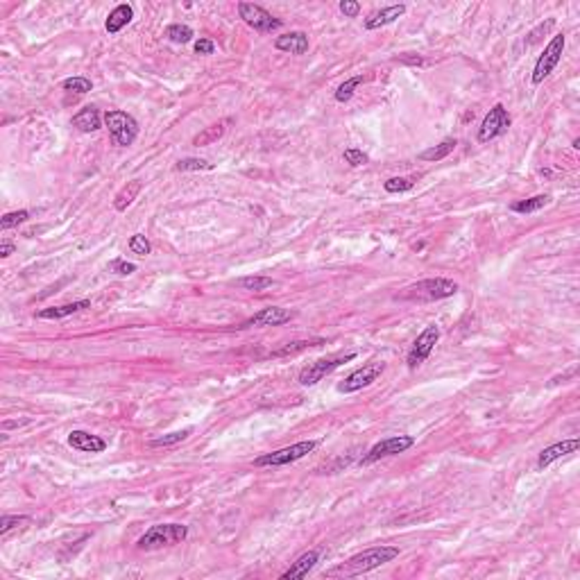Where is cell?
<instances>
[{
    "label": "cell",
    "mask_w": 580,
    "mask_h": 580,
    "mask_svg": "<svg viewBox=\"0 0 580 580\" xmlns=\"http://www.w3.org/2000/svg\"><path fill=\"white\" fill-rule=\"evenodd\" d=\"M394 557H399V549H397V546H372V549L349 557V560L342 562L340 567L331 569L329 576H345V578L363 576V574H370L374 569L392 562Z\"/></svg>",
    "instance_id": "6da1fadb"
},
{
    "label": "cell",
    "mask_w": 580,
    "mask_h": 580,
    "mask_svg": "<svg viewBox=\"0 0 580 580\" xmlns=\"http://www.w3.org/2000/svg\"><path fill=\"white\" fill-rule=\"evenodd\" d=\"M456 293H458L456 282L445 277H435V279H424V282H417L413 286L404 288V293L397 295V299H408V302H437V299L454 297Z\"/></svg>",
    "instance_id": "7a4b0ae2"
},
{
    "label": "cell",
    "mask_w": 580,
    "mask_h": 580,
    "mask_svg": "<svg viewBox=\"0 0 580 580\" xmlns=\"http://www.w3.org/2000/svg\"><path fill=\"white\" fill-rule=\"evenodd\" d=\"M188 537V528L184 524H157L152 528H147L136 542L138 551H157L164 546H175L184 542Z\"/></svg>",
    "instance_id": "3957f363"
},
{
    "label": "cell",
    "mask_w": 580,
    "mask_h": 580,
    "mask_svg": "<svg viewBox=\"0 0 580 580\" xmlns=\"http://www.w3.org/2000/svg\"><path fill=\"white\" fill-rule=\"evenodd\" d=\"M104 123H107V130H109L114 145H118V147L134 145V141L138 138V123L134 116L125 114L121 109H114V111L104 114Z\"/></svg>",
    "instance_id": "277c9868"
},
{
    "label": "cell",
    "mask_w": 580,
    "mask_h": 580,
    "mask_svg": "<svg viewBox=\"0 0 580 580\" xmlns=\"http://www.w3.org/2000/svg\"><path fill=\"white\" fill-rule=\"evenodd\" d=\"M564 46H567V37L560 32V35H555V37L549 41V46L544 48L542 55L537 57L535 68H533V75H531V82L535 84V87H537V84H542V82L555 71V66H557V64H560V59H562Z\"/></svg>",
    "instance_id": "5b68a950"
},
{
    "label": "cell",
    "mask_w": 580,
    "mask_h": 580,
    "mask_svg": "<svg viewBox=\"0 0 580 580\" xmlns=\"http://www.w3.org/2000/svg\"><path fill=\"white\" fill-rule=\"evenodd\" d=\"M318 449V440H304V442H297V445H290V447H284V449H277L272 454H265V456H259L254 460L256 467H282V465H290L295 463V460L308 456L310 451Z\"/></svg>",
    "instance_id": "8992f818"
},
{
    "label": "cell",
    "mask_w": 580,
    "mask_h": 580,
    "mask_svg": "<svg viewBox=\"0 0 580 580\" xmlns=\"http://www.w3.org/2000/svg\"><path fill=\"white\" fill-rule=\"evenodd\" d=\"M510 125H512V118H510L506 107H503L501 102L494 104L492 109L485 114V118H483V123L478 127V143H488V141H492V138L503 136L510 130Z\"/></svg>",
    "instance_id": "52a82bcc"
},
{
    "label": "cell",
    "mask_w": 580,
    "mask_h": 580,
    "mask_svg": "<svg viewBox=\"0 0 580 580\" xmlns=\"http://www.w3.org/2000/svg\"><path fill=\"white\" fill-rule=\"evenodd\" d=\"M415 445V437L413 435H392V437H385L381 440V442L374 445L368 454H365L358 463L363 467H368L372 463H377V460L381 458H388V456H397V454H404V451H408Z\"/></svg>",
    "instance_id": "ba28073f"
},
{
    "label": "cell",
    "mask_w": 580,
    "mask_h": 580,
    "mask_svg": "<svg viewBox=\"0 0 580 580\" xmlns=\"http://www.w3.org/2000/svg\"><path fill=\"white\" fill-rule=\"evenodd\" d=\"M238 14L250 25L254 32H261V35H272L279 28H282V20L274 18L267 9L254 3H238Z\"/></svg>",
    "instance_id": "9c48e42d"
},
{
    "label": "cell",
    "mask_w": 580,
    "mask_h": 580,
    "mask_svg": "<svg viewBox=\"0 0 580 580\" xmlns=\"http://www.w3.org/2000/svg\"><path fill=\"white\" fill-rule=\"evenodd\" d=\"M440 336H442V331H440V327H437V325H428V327L422 331V334L415 338L411 351H408V356H406L408 368H411V370H417V368H420V365H422L428 356H431V351L435 349Z\"/></svg>",
    "instance_id": "30bf717a"
},
{
    "label": "cell",
    "mask_w": 580,
    "mask_h": 580,
    "mask_svg": "<svg viewBox=\"0 0 580 580\" xmlns=\"http://www.w3.org/2000/svg\"><path fill=\"white\" fill-rule=\"evenodd\" d=\"M385 372V363H379V361H374V363H368V365H363V368L358 370H354L349 377H345V381H340L338 383V392L342 394H351V392H358L363 388H368V385H372L374 381H377L381 374Z\"/></svg>",
    "instance_id": "8fae6325"
},
{
    "label": "cell",
    "mask_w": 580,
    "mask_h": 580,
    "mask_svg": "<svg viewBox=\"0 0 580 580\" xmlns=\"http://www.w3.org/2000/svg\"><path fill=\"white\" fill-rule=\"evenodd\" d=\"M356 358V354H345V356H334V358H322V361H315L306 365V368L299 372V383L302 385H315L320 383L325 377H329L331 372H336L340 365H345L349 361Z\"/></svg>",
    "instance_id": "7c38bea8"
},
{
    "label": "cell",
    "mask_w": 580,
    "mask_h": 580,
    "mask_svg": "<svg viewBox=\"0 0 580 580\" xmlns=\"http://www.w3.org/2000/svg\"><path fill=\"white\" fill-rule=\"evenodd\" d=\"M295 318L293 310L282 308V306H267L261 308L259 313L252 315L250 320H245L241 329H254V327H282L286 322H290Z\"/></svg>",
    "instance_id": "4fadbf2b"
},
{
    "label": "cell",
    "mask_w": 580,
    "mask_h": 580,
    "mask_svg": "<svg viewBox=\"0 0 580 580\" xmlns=\"http://www.w3.org/2000/svg\"><path fill=\"white\" fill-rule=\"evenodd\" d=\"M580 447V442H578V437H572V440H562V442H555V445H551V447H546L542 454H540V458H537V469H546L549 467L551 463H555V460H560V458H564V456H569V454H576V449Z\"/></svg>",
    "instance_id": "5bb4252c"
},
{
    "label": "cell",
    "mask_w": 580,
    "mask_h": 580,
    "mask_svg": "<svg viewBox=\"0 0 580 580\" xmlns=\"http://www.w3.org/2000/svg\"><path fill=\"white\" fill-rule=\"evenodd\" d=\"M68 445L73 449L82 451V454H102V451L107 449L104 440L89 433V431H71L68 433Z\"/></svg>",
    "instance_id": "9a60e30c"
},
{
    "label": "cell",
    "mask_w": 580,
    "mask_h": 580,
    "mask_svg": "<svg viewBox=\"0 0 580 580\" xmlns=\"http://www.w3.org/2000/svg\"><path fill=\"white\" fill-rule=\"evenodd\" d=\"M274 48L282 50V52H290V55H304V52L308 50V35L302 30L288 32V35L277 37Z\"/></svg>",
    "instance_id": "2e32d148"
},
{
    "label": "cell",
    "mask_w": 580,
    "mask_h": 580,
    "mask_svg": "<svg viewBox=\"0 0 580 580\" xmlns=\"http://www.w3.org/2000/svg\"><path fill=\"white\" fill-rule=\"evenodd\" d=\"M406 14V5H390V7H383L379 9V12H374L370 14L368 18H365V30H379V28H385V25H390L394 23L397 18L404 16Z\"/></svg>",
    "instance_id": "e0dca14e"
},
{
    "label": "cell",
    "mask_w": 580,
    "mask_h": 580,
    "mask_svg": "<svg viewBox=\"0 0 580 580\" xmlns=\"http://www.w3.org/2000/svg\"><path fill=\"white\" fill-rule=\"evenodd\" d=\"M134 18V7L130 3H121L116 5L109 16H107V23H104V30L109 32V35H118L125 25H130Z\"/></svg>",
    "instance_id": "ac0fdd59"
},
{
    "label": "cell",
    "mask_w": 580,
    "mask_h": 580,
    "mask_svg": "<svg viewBox=\"0 0 580 580\" xmlns=\"http://www.w3.org/2000/svg\"><path fill=\"white\" fill-rule=\"evenodd\" d=\"M73 127L75 130H80L82 134H91V132H98L102 127V116L100 111L95 109V107H84L78 114L73 116Z\"/></svg>",
    "instance_id": "d6986e66"
},
{
    "label": "cell",
    "mask_w": 580,
    "mask_h": 580,
    "mask_svg": "<svg viewBox=\"0 0 580 580\" xmlns=\"http://www.w3.org/2000/svg\"><path fill=\"white\" fill-rule=\"evenodd\" d=\"M318 560H320V551L318 549H313V551H306L304 555H299L297 560L290 564V569H286V572L279 576L282 580H293V578H304V576H308V572L310 569H313L315 564H318Z\"/></svg>",
    "instance_id": "ffe728a7"
},
{
    "label": "cell",
    "mask_w": 580,
    "mask_h": 580,
    "mask_svg": "<svg viewBox=\"0 0 580 580\" xmlns=\"http://www.w3.org/2000/svg\"><path fill=\"white\" fill-rule=\"evenodd\" d=\"M84 308H91L89 299H80V302H71V304H61V306H50V308H41L37 318L39 320H64L68 315L80 313Z\"/></svg>",
    "instance_id": "44dd1931"
},
{
    "label": "cell",
    "mask_w": 580,
    "mask_h": 580,
    "mask_svg": "<svg viewBox=\"0 0 580 580\" xmlns=\"http://www.w3.org/2000/svg\"><path fill=\"white\" fill-rule=\"evenodd\" d=\"M231 123V118H224V121H218V123H213L209 127H204V130L200 134H195V138H193V145H211V143H216L218 138L224 136V132H227V125Z\"/></svg>",
    "instance_id": "7402d4cb"
},
{
    "label": "cell",
    "mask_w": 580,
    "mask_h": 580,
    "mask_svg": "<svg viewBox=\"0 0 580 580\" xmlns=\"http://www.w3.org/2000/svg\"><path fill=\"white\" fill-rule=\"evenodd\" d=\"M138 193H141V181H138V179L127 181V184L116 193L114 209L116 211H127V207H132L134 200L138 198Z\"/></svg>",
    "instance_id": "603a6c76"
},
{
    "label": "cell",
    "mask_w": 580,
    "mask_h": 580,
    "mask_svg": "<svg viewBox=\"0 0 580 580\" xmlns=\"http://www.w3.org/2000/svg\"><path fill=\"white\" fill-rule=\"evenodd\" d=\"M456 145H458L456 138H445L442 143H437V145H433V147L424 150V152L420 155V159H422V161H440V159H447V157L456 150Z\"/></svg>",
    "instance_id": "cb8c5ba5"
},
{
    "label": "cell",
    "mask_w": 580,
    "mask_h": 580,
    "mask_svg": "<svg viewBox=\"0 0 580 580\" xmlns=\"http://www.w3.org/2000/svg\"><path fill=\"white\" fill-rule=\"evenodd\" d=\"M549 202H551V195H535V198H528V200L514 202L510 209H512L514 213H535V211L544 209Z\"/></svg>",
    "instance_id": "d4e9b609"
},
{
    "label": "cell",
    "mask_w": 580,
    "mask_h": 580,
    "mask_svg": "<svg viewBox=\"0 0 580 580\" xmlns=\"http://www.w3.org/2000/svg\"><path fill=\"white\" fill-rule=\"evenodd\" d=\"M417 179H420V175H408V177H390L388 181H383V188H385V193H406V191L415 188Z\"/></svg>",
    "instance_id": "484cf974"
},
{
    "label": "cell",
    "mask_w": 580,
    "mask_h": 580,
    "mask_svg": "<svg viewBox=\"0 0 580 580\" xmlns=\"http://www.w3.org/2000/svg\"><path fill=\"white\" fill-rule=\"evenodd\" d=\"M195 37V32H193L188 25H181V23H173L166 28V39L173 41V44H188Z\"/></svg>",
    "instance_id": "4316f807"
},
{
    "label": "cell",
    "mask_w": 580,
    "mask_h": 580,
    "mask_svg": "<svg viewBox=\"0 0 580 580\" xmlns=\"http://www.w3.org/2000/svg\"><path fill=\"white\" fill-rule=\"evenodd\" d=\"M61 89L66 91V93L84 95V93H89V91L93 89V84H91V80H89V78H82V75H75V78L64 80Z\"/></svg>",
    "instance_id": "83f0119b"
},
{
    "label": "cell",
    "mask_w": 580,
    "mask_h": 580,
    "mask_svg": "<svg viewBox=\"0 0 580 580\" xmlns=\"http://www.w3.org/2000/svg\"><path fill=\"white\" fill-rule=\"evenodd\" d=\"M175 170H179V173H198V170H213V164H209L207 159L188 157V159L177 161Z\"/></svg>",
    "instance_id": "f1b7e54d"
},
{
    "label": "cell",
    "mask_w": 580,
    "mask_h": 580,
    "mask_svg": "<svg viewBox=\"0 0 580 580\" xmlns=\"http://www.w3.org/2000/svg\"><path fill=\"white\" fill-rule=\"evenodd\" d=\"M193 433V428H184V431H175V433H166L161 437L150 440V447H173L177 442H184V440Z\"/></svg>",
    "instance_id": "f546056e"
},
{
    "label": "cell",
    "mask_w": 580,
    "mask_h": 580,
    "mask_svg": "<svg viewBox=\"0 0 580 580\" xmlns=\"http://www.w3.org/2000/svg\"><path fill=\"white\" fill-rule=\"evenodd\" d=\"M363 80H365L363 75H356V78H349L347 82H342L340 87H338V91H336V100L338 102H349L354 91H356L361 84H363Z\"/></svg>",
    "instance_id": "4dcf8cb0"
},
{
    "label": "cell",
    "mask_w": 580,
    "mask_h": 580,
    "mask_svg": "<svg viewBox=\"0 0 580 580\" xmlns=\"http://www.w3.org/2000/svg\"><path fill=\"white\" fill-rule=\"evenodd\" d=\"M274 282L270 277H243V279H238V282H236V286L238 288H243V290H265V288H270Z\"/></svg>",
    "instance_id": "1f68e13d"
},
{
    "label": "cell",
    "mask_w": 580,
    "mask_h": 580,
    "mask_svg": "<svg viewBox=\"0 0 580 580\" xmlns=\"http://www.w3.org/2000/svg\"><path fill=\"white\" fill-rule=\"evenodd\" d=\"M313 345H325V340H299V342H290L284 349L274 351V356H293V354H299Z\"/></svg>",
    "instance_id": "d6a6232c"
},
{
    "label": "cell",
    "mask_w": 580,
    "mask_h": 580,
    "mask_svg": "<svg viewBox=\"0 0 580 580\" xmlns=\"http://www.w3.org/2000/svg\"><path fill=\"white\" fill-rule=\"evenodd\" d=\"M28 218H30V211H25V209L9 211V213H5L3 218H0V229H12V227H16V224L25 222Z\"/></svg>",
    "instance_id": "836d02e7"
},
{
    "label": "cell",
    "mask_w": 580,
    "mask_h": 580,
    "mask_svg": "<svg viewBox=\"0 0 580 580\" xmlns=\"http://www.w3.org/2000/svg\"><path fill=\"white\" fill-rule=\"evenodd\" d=\"M20 524H30V517H25V514H3V519H0V535L5 537L9 531Z\"/></svg>",
    "instance_id": "e575fe53"
},
{
    "label": "cell",
    "mask_w": 580,
    "mask_h": 580,
    "mask_svg": "<svg viewBox=\"0 0 580 580\" xmlns=\"http://www.w3.org/2000/svg\"><path fill=\"white\" fill-rule=\"evenodd\" d=\"M130 250L138 256H147L150 250H152V245H150V241L145 238L143 234H134L130 238Z\"/></svg>",
    "instance_id": "d590c367"
},
{
    "label": "cell",
    "mask_w": 580,
    "mask_h": 580,
    "mask_svg": "<svg viewBox=\"0 0 580 580\" xmlns=\"http://www.w3.org/2000/svg\"><path fill=\"white\" fill-rule=\"evenodd\" d=\"M345 161L349 166H354V168H358V166H365V164H370V157L363 152V150H356V147H347L345 150Z\"/></svg>",
    "instance_id": "8d00e7d4"
},
{
    "label": "cell",
    "mask_w": 580,
    "mask_h": 580,
    "mask_svg": "<svg viewBox=\"0 0 580 580\" xmlns=\"http://www.w3.org/2000/svg\"><path fill=\"white\" fill-rule=\"evenodd\" d=\"M111 270H114L116 274L130 277L132 272H136V265H134V263H127V261H123V259H116V261L111 263Z\"/></svg>",
    "instance_id": "74e56055"
},
{
    "label": "cell",
    "mask_w": 580,
    "mask_h": 580,
    "mask_svg": "<svg viewBox=\"0 0 580 580\" xmlns=\"http://www.w3.org/2000/svg\"><path fill=\"white\" fill-rule=\"evenodd\" d=\"M340 12L345 14L347 18H356L361 14V5L354 3V0H342V3H340Z\"/></svg>",
    "instance_id": "f35d334b"
},
{
    "label": "cell",
    "mask_w": 580,
    "mask_h": 580,
    "mask_svg": "<svg viewBox=\"0 0 580 580\" xmlns=\"http://www.w3.org/2000/svg\"><path fill=\"white\" fill-rule=\"evenodd\" d=\"M193 48H195L198 55H213V52H216V44H213L211 39H198Z\"/></svg>",
    "instance_id": "ab89813d"
},
{
    "label": "cell",
    "mask_w": 580,
    "mask_h": 580,
    "mask_svg": "<svg viewBox=\"0 0 580 580\" xmlns=\"http://www.w3.org/2000/svg\"><path fill=\"white\" fill-rule=\"evenodd\" d=\"M14 250H16V247L12 243H3V245H0V256H3V259H7L9 254H14Z\"/></svg>",
    "instance_id": "60d3db41"
}]
</instances>
